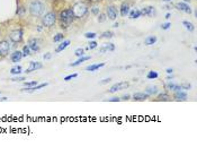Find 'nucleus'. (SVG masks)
Instances as JSON below:
<instances>
[{
    "mask_svg": "<svg viewBox=\"0 0 197 147\" xmlns=\"http://www.w3.org/2000/svg\"><path fill=\"white\" fill-rule=\"evenodd\" d=\"M45 11V5L40 0H34L29 5V13L33 16H42Z\"/></svg>",
    "mask_w": 197,
    "mask_h": 147,
    "instance_id": "nucleus-1",
    "label": "nucleus"
},
{
    "mask_svg": "<svg viewBox=\"0 0 197 147\" xmlns=\"http://www.w3.org/2000/svg\"><path fill=\"white\" fill-rule=\"evenodd\" d=\"M71 9H72V13H73L74 17H77V18H81V17H83V16L87 14V11H88V7H87L86 3L77 2L72 6Z\"/></svg>",
    "mask_w": 197,
    "mask_h": 147,
    "instance_id": "nucleus-2",
    "label": "nucleus"
},
{
    "mask_svg": "<svg viewBox=\"0 0 197 147\" xmlns=\"http://www.w3.org/2000/svg\"><path fill=\"white\" fill-rule=\"evenodd\" d=\"M73 18H74V16H73V13H72V9H65L63 10V11H61V14H60V19H61V22H62V26L64 25V27H67L65 25H69V24L73 21Z\"/></svg>",
    "mask_w": 197,
    "mask_h": 147,
    "instance_id": "nucleus-3",
    "label": "nucleus"
},
{
    "mask_svg": "<svg viewBox=\"0 0 197 147\" xmlns=\"http://www.w3.org/2000/svg\"><path fill=\"white\" fill-rule=\"evenodd\" d=\"M42 22H43V25L45 26V27H51V26L54 25V23L56 22L55 14L54 13H47L46 15L43 17Z\"/></svg>",
    "mask_w": 197,
    "mask_h": 147,
    "instance_id": "nucleus-4",
    "label": "nucleus"
},
{
    "mask_svg": "<svg viewBox=\"0 0 197 147\" xmlns=\"http://www.w3.org/2000/svg\"><path fill=\"white\" fill-rule=\"evenodd\" d=\"M9 38L12 42L18 43V42H20V41L23 40V31L22 30H15V31H12L9 34Z\"/></svg>",
    "mask_w": 197,
    "mask_h": 147,
    "instance_id": "nucleus-5",
    "label": "nucleus"
},
{
    "mask_svg": "<svg viewBox=\"0 0 197 147\" xmlns=\"http://www.w3.org/2000/svg\"><path fill=\"white\" fill-rule=\"evenodd\" d=\"M10 45L8 41H1L0 42V57H6L9 53Z\"/></svg>",
    "mask_w": 197,
    "mask_h": 147,
    "instance_id": "nucleus-6",
    "label": "nucleus"
},
{
    "mask_svg": "<svg viewBox=\"0 0 197 147\" xmlns=\"http://www.w3.org/2000/svg\"><path fill=\"white\" fill-rule=\"evenodd\" d=\"M129 87V83L126 81H123V83H117V84L113 85L111 88H109V93H115V92L122 91V90H125V88Z\"/></svg>",
    "mask_w": 197,
    "mask_h": 147,
    "instance_id": "nucleus-7",
    "label": "nucleus"
},
{
    "mask_svg": "<svg viewBox=\"0 0 197 147\" xmlns=\"http://www.w3.org/2000/svg\"><path fill=\"white\" fill-rule=\"evenodd\" d=\"M41 68H42V63H41V62L31 61V62H29V67L27 68L26 72H27V74H29V72L34 71V70H37V69H41Z\"/></svg>",
    "mask_w": 197,
    "mask_h": 147,
    "instance_id": "nucleus-8",
    "label": "nucleus"
},
{
    "mask_svg": "<svg viewBox=\"0 0 197 147\" xmlns=\"http://www.w3.org/2000/svg\"><path fill=\"white\" fill-rule=\"evenodd\" d=\"M38 40L37 39H31V40L28 41V47L29 49L33 51H38L40 50V45H38Z\"/></svg>",
    "mask_w": 197,
    "mask_h": 147,
    "instance_id": "nucleus-9",
    "label": "nucleus"
},
{
    "mask_svg": "<svg viewBox=\"0 0 197 147\" xmlns=\"http://www.w3.org/2000/svg\"><path fill=\"white\" fill-rule=\"evenodd\" d=\"M107 16H108V18L112 19V21H115L117 17V10L115 9L113 6H109L107 7Z\"/></svg>",
    "mask_w": 197,
    "mask_h": 147,
    "instance_id": "nucleus-10",
    "label": "nucleus"
},
{
    "mask_svg": "<svg viewBox=\"0 0 197 147\" xmlns=\"http://www.w3.org/2000/svg\"><path fill=\"white\" fill-rule=\"evenodd\" d=\"M22 58H23V52H20V51H15V52L11 53V56H10V59H11V61L14 63L19 62Z\"/></svg>",
    "mask_w": 197,
    "mask_h": 147,
    "instance_id": "nucleus-11",
    "label": "nucleus"
},
{
    "mask_svg": "<svg viewBox=\"0 0 197 147\" xmlns=\"http://www.w3.org/2000/svg\"><path fill=\"white\" fill-rule=\"evenodd\" d=\"M177 8H178L179 10L184 11V13H187V14H190L191 13V9L189 8V6H188L187 3H185V2H179V3H177Z\"/></svg>",
    "mask_w": 197,
    "mask_h": 147,
    "instance_id": "nucleus-12",
    "label": "nucleus"
},
{
    "mask_svg": "<svg viewBox=\"0 0 197 147\" xmlns=\"http://www.w3.org/2000/svg\"><path fill=\"white\" fill-rule=\"evenodd\" d=\"M175 99L176 101H186L187 100V93L182 91H177L175 92Z\"/></svg>",
    "mask_w": 197,
    "mask_h": 147,
    "instance_id": "nucleus-13",
    "label": "nucleus"
},
{
    "mask_svg": "<svg viewBox=\"0 0 197 147\" xmlns=\"http://www.w3.org/2000/svg\"><path fill=\"white\" fill-rule=\"evenodd\" d=\"M115 50V45L113 43H105L102 48H100V50L99 52L100 53H104L106 51H114Z\"/></svg>",
    "mask_w": 197,
    "mask_h": 147,
    "instance_id": "nucleus-14",
    "label": "nucleus"
},
{
    "mask_svg": "<svg viewBox=\"0 0 197 147\" xmlns=\"http://www.w3.org/2000/svg\"><path fill=\"white\" fill-rule=\"evenodd\" d=\"M149 97V94L147 93H135L133 95V100L134 101H144Z\"/></svg>",
    "mask_w": 197,
    "mask_h": 147,
    "instance_id": "nucleus-15",
    "label": "nucleus"
},
{
    "mask_svg": "<svg viewBox=\"0 0 197 147\" xmlns=\"http://www.w3.org/2000/svg\"><path fill=\"white\" fill-rule=\"evenodd\" d=\"M166 88L167 90H169V91H173V92L182 91V86L175 84V83H168V84L166 85Z\"/></svg>",
    "mask_w": 197,
    "mask_h": 147,
    "instance_id": "nucleus-16",
    "label": "nucleus"
},
{
    "mask_svg": "<svg viewBox=\"0 0 197 147\" xmlns=\"http://www.w3.org/2000/svg\"><path fill=\"white\" fill-rule=\"evenodd\" d=\"M69 44H70V41L69 40H65V41H63L60 45H59L58 48H56V50H55V52L56 53H59V52H61V51H63L65 49V48H68L69 47Z\"/></svg>",
    "mask_w": 197,
    "mask_h": 147,
    "instance_id": "nucleus-17",
    "label": "nucleus"
},
{
    "mask_svg": "<svg viewBox=\"0 0 197 147\" xmlns=\"http://www.w3.org/2000/svg\"><path fill=\"white\" fill-rule=\"evenodd\" d=\"M105 66V63L102 62V63H97V65H91V66H88L86 67V70H88V71H95V70H97V69L102 68V67Z\"/></svg>",
    "mask_w": 197,
    "mask_h": 147,
    "instance_id": "nucleus-18",
    "label": "nucleus"
},
{
    "mask_svg": "<svg viewBox=\"0 0 197 147\" xmlns=\"http://www.w3.org/2000/svg\"><path fill=\"white\" fill-rule=\"evenodd\" d=\"M129 14V6L127 3H123L122 7H120V15L122 16H126Z\"/></svg>",
    "mask_w": 197,
    "mask_h": 147,
    "instance_id": "nucleus-19",
    "label": "nucleus"
},
{
    "mask_svg": "<svg viewBox=\"0 0 197 147\" xmlns=\"http://www.w3.org/2000/svg\"><path fill=\"white\" fill-rule=\"evenodd\" d=\"M154 13L153 7H147L144 9L141 10V15H148V16H152V14Z\"/></svg>",
    "mask_w": 197,
    "mask_h": 147,
    "instance_id": "nucleus-20",
    "label": "nucleus"
},
{
    "mask_svg": "<svg viewBox=\"0 0 197 147\" xmlns=\"http://www.w3.org/2000/svg\"><path fill=\"white\" fill-rule=\"evenodd\" d=\"M155 42H157V38H155V36H153V35L148 36V38L145 39V41H144L145 45H152V44H154Z\"/></svg>",
    "mask_w": 197,
    "mask_h": 147,
    "instance_id": "nucleus-21",
    "label": "nucleus"
},
{
    "mask_svg": "<svg viewBox=\"0 0 197 147\" xmlns=\"http://www.w3.org/2000/svg\"><path fill=\"white\" fill-rule=\"evenodd\" d=\"M90 59V57H80V58H79V59L77 60V61H76V62H72L71 63V66L72 67H76V66H79V65H80V63H82L83 61H86V60H89Z\"/></svg>",
    "mask_w": 197,
    "mask_h": 147,
    "instance_id": "nucleus-22",
    "label": "nucleus"
},
{
    "mask_svg": "<svg viewBox=\"0 0 197 147\" xmlns=\"http://www.w3.org/2000/svg\"><path fill=\"white\" fill-rule=\"evenodd\" d=\"M145 93L149 94V95H153V94H157L158 93L157 86H149V87H147V90H145Z\"/></svg>",
    "mask_w": 197,
    "mask_h": 147,
    "instance_id": "nucleus-23",
    "label": "nucleus"
},
{
    "mask_svg": "<svg viewBox=\"0 0 197 147\" xmlns=\"http://www.w3.org/2000/svg\"><path fill=\"white\" fill-rule=\"evenodd\" d=\"M140 16H141V10H139V9H134V10H132V11L129 13V17H131L132 19L139 18Z\"/></svg>",
    "mask_w": 197,
    "mask_h": 147,
    "instance_id": "nucleus-24",
    "label": "nucleus"
},
{
    "mask_svg": "<svg viewBox=\"0 0 197 147\" xmlns=\"http://www.w3.org/2000/svg\"><path fill=\"white\" fill-rule=\"evenodd\" d=\"M10 72H11L12 75H18V74H20V72H22V67H20V66L12 67L11 70H10Z\"/></svg>",
    "mask_w": 197,
    "mask_h": 147,
    "instance_id": "nucleus-25",
    "label": "nucleus"
},
{
    "mask_svg": "<svg viewBox=\"0 0 197 147\" xmlns=\"http://www.w3.org/2000/svg\"><path fill=\"white\" fill-rule=\"evenodd\" d=\"M182 25L185 26L186 27V30H187V31H189V32H193L194 31V25H193V24H191V23H189V22H182Z\"/></svg>",
    "mask_w": 197,
    "mask_h": 147,
    "instance_id": "nucleus-26",
    "label": "nucleus"
},
{
    "mask_svg": "<svg viewBox=\"0 0 197 147\" xmlns=\"http://www.w3.org/2000/svg\"><path fill=\"white\" fill-rule=\"evenodd\" d=\"M158 76H159L158 75V72L152 70V71H149V74H148L147 77H148V79H155V78H158Z\"/></svg>",
    "mask_w": 197,
    "mask_h": 147,
    "instance_id": "nucleus-27",
    "label": "nucleus"
},
{
    "mask_svg": "<svg viewBox=\"0 0 197 147\" xmlns=\"http://www.w3.org/2000/svg\"><path fill=\"white\" fill-rule=\"evenodd\" d=\"M31 54V49H29V47L28 45H25L24 48H23V57H27Z\"/></svg>",
    "mask_w": 197,
    "mask_h": 147,
    "instance_id": "nucleus-28",
    "label": "nucleus"
},
{
    "mask_svg": "<svg viewBox=\"0 0 197 147\" xmlns=\"http://www.w3.org/2000/svg\"><path fill=\"white\" fill-rule=\"evenodd\" d=\"M113 33L112 32H104L102 34V38H106V39H111V38H113Z\"/></svg>",
    "mask_w": 197,
    "mask_h": 147,
    "instance_id": "nucleus-29",
    "label": "nucleus"
},
{
    "mask_svg": "<svg viewBox=\"0 0 197 147\" xmlns=\"http://www.w3.org/2000/svg\"><path fill=\"white\" fill-rule=\"evenodd\" d=\"M96 33H94V32H88V33H86L85 34V36H86L87 39H94V38H96Z\"/></svg>",
    "mask_w": 197,
    "mask_h": 147,
    "instance_id": "nucleus-30",
    "label": "nucleus"
},
{
    "mask_svg": "<svg viewBox=\"0 0 197 147\" xmlns=\"http://www.w3.org/2000/svg\"><path fill=\"white\" fill-rule=\"evenodd\" d=\"M159 100L160 101H169V96L167 94H160L159 95Z\"/></svg>",
    "mask_w": 197,
    "mask_h": 147,
    "instance_id": "nucleus-31",
    "label": "nucleus"
},
{
    "mask_svg": "<svg viewBox=\"0 0 197 147\" xmlns=\"http://www.w3.org/2000/svg\"><path fill=\"white\" fill-rule=\"evenodd\" d=\"M83 52H85V50H83V49H77V50H76V52H74V54H76L77 57H82Z\"/></svg>",
    "mask_w": 197,
    "mask_h": 147,
    "instance_id": "nucleus-32",
    "label": "nucleus"
},
{
    "mask_svg": "<svg viewBox=\"0 0 197 147\" xmlns=\"http://www.w3.org/2000/svg\"><path fill=\"white\" fill-rule=\"evenodd\" d=\"M76 77H78V74H72V75H69V76H67V77H64V80L69 81L72 78H76Z\"/></svg>",
    "mask_w": 197,
    "mask_h": 147,
    "instance_id": "nucleus-33",
    "label": "nucleus"
},
{
    "mask_svg": "<svg viewBox=\"0 0 197 147\" xmlns=\"http://www.w3.org/2000/svg\"><path fill=\"white\" fill-rule=\"evenodd\" d=\"M88 48H89V49H95V48H97V42L90 41L89 43H88Z\"/></svg>",
    "mask_w": 197,
    "mask_h": 147,
    "instance_id": "nucleus-34",
    "label": "nucleus"
},
{
    "mask_svg": "<svg viewBox=\"0 0 197 147\" xmlns=\"http://www.w3.org/2000/svg\"><path fill=\"white\" fill-rule=\"evenodd\" d=\"M63 39V34H56L54 38H53V41L54 42H59V41H61Z\"/></svg>",
    "mask_w": 197,
    "mask_h": 147,
    "instance_id": "nucleus-35",
    "label": "nucleus"
},
{
    "mask_svg": "<svg viewBox=\"0 0 197 147\" xmlns=\"http://www.w3.org/2000/svg\"><path fill=\"white\" fill-rule=\"evenodd\" d=\"M35 85H37V81H26L25 83V86H27V87H33V86H35Z\"/></svg>",
    "mask_w": 197,
    "mask_h": 147,
    "instance_id": "nucleus-36",
    "label": "nucleus"
},
{
    "mask_svg": "<svg viewBox=\"0 0 197 147\" xmlns=\"http://www.w3.org/2000/svg\"><path fill=\"white\" fill-rule=\"evenodd\" d=\"M91 11H93L94 15H98V14H99V8L97 6H94L93 8H91Z\"/></svg>",
    "mask_w": 197,
    "mask_h": 147,
    "instance_id": "nucleus-37",
    "label": "nucleus"
},
{
    "mask_svg": "<svg viewBox=\"0 0 197 147\" xmlns=\"http://www.w3.org/2000/svg\"><path fill=\"white\" fill-rule=\"evenodd\" d=\"M180 86H182V90H190V87H191V85L190 84H187V83L180 85Z\"/></svg>",
    "mask_w": 197,
    "mask_h": 147,
    "instance_id": "nucleus-38",
    "label": "nucleus"
},
{
    "mask_svg": "<svg viewBox=\"0 0 197 147\" xmlns=\"http://www.w3.org/2000/svg\"><path fill=\"white\" fill-rule=\"evenodd\" d=\"M170 26H171V24H170V23H166V24H162L161 28H162V30H169Z\"/></svg>",
    "mask_w": 197,
    "mask_h": 147,
    "instance_id": "nucleus-39",
    "label": "nucleus"
},
{
    "mask_svg": "<svg viewBox=\"0 0 197 147\" xmlns=\"http://www.w3.org/2000/svg\"><path fill=\"white\" fill-rule=\"evenodd\" d=\"M12 81H20V80H25V77H14V78L11 79Z\"/></svg>",
    "mask_w": 197,
    "mask_h": 147,
    "instance_id": "nucleus-40",
    "label": "nucleus"
},
{
    "mask_svg": "<svg viewBox=\"0 0 197 147\" xmlns=\"http://www.w3.org/2000/svg\"><path fill=\"white\" fill-rule=\"evenodd\" d=\"M112 79L111 78H105V79H103L102 81H99V84L100 85H104V84H107V83H109Z\"/></svg>",
    "mask_w": 197,
    "mask_h": 147,
    "instance_id": "nucleus-41",
    "label": "nucleus"
},
{
    "mask_svg": "<svg viewBox=\"0 0 197 147\" xmlns=\"http://www.w3.org/2000/svg\"><path fill=\"white\" fill-rule=\"evenodd\" d=\"M120 97H113V99L109 100V102H120Z\"/></svg>",
    "mask_w": 197,
    "mask_h": 147,
    "instance_id": "nucleus-42",
    "label": "nucleus"
},
{
    "mask_svg": "<svg viewBox=\"0 0 197 147\" xmlns=\"http://www.w3.org/2000/svg\"><path fill=\"white\" fill-rule=\"evenodd\" d=\"M43 58H44V59H51V58H52V54H51V53H46V54H44Z\"/></svg>",
    "mask_w": 197,
    "mask_h": 147,
    "instance_id": "nucleus-43",
    "label": "nucleus"
},
{
    "mask_svg": "<svg viewBox=\"0 0 197 147\" xmlns=\"http://www.w3.org/2000/svg\"><path fill=\"white\" fill-rule=\"evenodd\" d=\"M98 21H99V22H104V21H105V16L104 15H100L98 17Z\"/></svg>",
    "mask_w": 197,
    "mask_h": 147,
    "instance_id": "nucleus-44",
    "label": "nucleus"
},
{
    "mask_svg": "<svg viewBox=\"0 0 197 147\" xmlns=\"http://www.w3.org/2000/svg\"><path fill=\"white\" fill-rule=\"evenodd\" d=\"M129 97H131V96H129V94H126V95H124V96L122 97V99H120V100H129Z\"/></svg>",
    "mask_w": 197,
    "mask_h": 147,
    "instance_id": "nucleus-45",
    "label": "nucleus"
},
{
    "mask_svg": "<svg viewBox=\"0 0 197 147\" xmlns=\"http://www.w3.org/2000/svg\"><path fill=\"white\" fill-rule=\"evenodd\" d=\"M166 71H167V74H173V68H168V69L166 70Z\"/></svg>",
    "mask_w": 197,
    "mask_h": 147,
    "instance_id": "nucleus-46",
    "label": "nucleus"
},
{
    "mask_svg": "<svg viewBox=\"0 0 197 147\" xmlns=\"http://www.w3.org/2000/svg\"><path fill=\"white\" fill-rule=\"evenodd\" d=\"M17 14H18V15H20V14H23V9H22V7H20V9H19V10H17Z\"/></svg>",
    "mask_w": 197,
    "mask_h": 147,
    "instance_id": "nucleus-47",
    "label": "nucleus"
},
{
    "mask_svg": "<svg viewBox=\"0 0 197 147\" xmlns=\"http://www.w3.org/2000/svg\"><path fill=\"white\" fill-rule=\"evenodd\" d=\"M8 99L7 97H0V102H2V101H7Z\"/></svg>",
    "mask_w": 197,
    "mask_h": 147,
    "instance_id": "nucleus-48",
    "label": "nucleus"
},
{
    "mask_svg": "<svg viewBox=\"0 0 197 147\" xmlns=\"http://www.w3.org/2000/svg\"><path fill=\"white\" fill-rule=\"evenodd\" d=\"M170 16H171V15H170V14H167V15H166V18H167V19L170 18Z\"/></svg>",
    "mask_w": 197,
    "mask_h": 147,
    "instance_id": "nucleus-49",
    "label": "nucleus"
},
{
    "mask_svg": "<svg viewBox=\"0 0 197 147\" xmlns=\"http://www.w3.org/2000/svg\"><path fill=\"white\" fill-rule=\"evenodd\" d=\"M89 1H94V2H96V1H99V0H89Z\"/></svg>",
    "mask_w": 197,
    "mask_h": 147,
    "instance_id": "nucleus-50",
    "label": "nucleus"
},
{
    "mask_svg": "<svg viewBox=\"0 0 197 147\" xmlns=\"http://www.w3.org/2000/svg\"><path fill=\"white\" fill-rule=\"evenodd\" d=\"M184 1H185V2H188V1H190V0H184Z\"/></svg>",
    "mask_w": 197,
    "mask_h": 147,
    "instance_id": "nucleus-51",
    "label": "nucleus"
},
{
    "mask_svg": "<svg viewBox=\"0 0 197 147\" xmlns=\"http://www.w3.org/2000/svg\"><path fill=\"white\" fill-rule=\"evenodd\" d=\"M163 1H171V0H163Z\"/></svg>",
    "mask_w": 197,
    "mask_h": 147,
    "instance_id": "nucleus-52",
    "label": "nucleus"
},
{
    "mask_svg": "<svg viewBox=\"0 0 197 147\" xmlns=\"http://www.w3.org/2000/svg\"><path fill=\"white\" fill-rule=\"evenodd\" d=\"M0 94H1V92H0Z\"/></svg>",
    "mask_w": 197,
    "mask_h": 147,
    "instance_id": "nucleus-53",
    "label": "nucleus"
}]
</instances>
